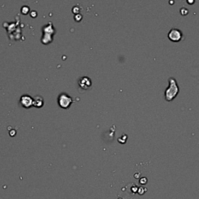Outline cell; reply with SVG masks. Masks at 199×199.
<instances>
[{
    "label": "cell",
    "instance_id": "obj_1",
    "mask_svg": "<svg viewBox=\"0 0 199 199\" xmlns=\"http://www.w3.org/2000/svg\"><path fill=\"white\" fill-rule=\"evenodd\" d=\"M168 82H169V86L164 92V98L167 102H170L177 97L180 92V88L177 80L173 77L169 78Z\"/></svg>",
    "mask_w": 199,
    "mask_h": 199
},
{
    "label": "cell",
    "instance_id": "obj_2",
    "mask_svg": "<svg viewBox=\"0 0 199 199\" xmlns=\"http://www.w3.org/2000/svg\"><path fill=\"white\" fill-rule=\"evenodd\" d=\"M72 103H73V100L68 94L62 93L58 96V103L59 107L62 109H69Z\"/></svg>",
    "mask_w": 199,
    "mask_h": 199
},
{
    "label": "cell",
    "instance_id": "obj_3",
    "mask_svg": "<svg viewBox=\"0 0 199 199\" xmlns=\"http://www.w3.org/2000/svg\"><path fill=\"white\" fill-rule=\"evenodd\" d=\"M168 38L173 42H179L183 38V34L180 30L177 28L171 29L168 33Z\"/></svg>",
    "mask_w": 199,
    "mask_h": 199
},
{
    "label": "cell",
    "instance_id": "obj_4",
    "mask_svg": "<svg viewBox=\"0 0 199 199\" xmlns=\"http://www.w3.org/2000/svg\"><path fill=\"white\" fill-rule=\"evenodd\" d=\"M78 84L81 90H88L92 87V81L87 76H83L78 80Z\"/></svg>",
    "mask_w": 199,
    "mask_h": 199
},
{
    "label": "cell",
    "instance_id": "obj_5",
    "mask_svg": "<svg viewBox=\"0 0 199 199\" xmlns=\"http://www.w3.org/2000/svg\"><path fill=\"white\" fill-rule=\"evenodd\" d=\"M20 103L23 108L29 109L33 106V98L28 95H23L20 100Z\"/></svg>",
    "mask_w": 199,
    "mask_h": 199
},
{
    "label": "cell",
    "instance_id": "obj_6",
    "mask_svg": "<svg viewBox=\"0 0 199 199\" xmlns=\"http://www.w3.org/2000/svg\"><path fill=\"white\" fill-rule=\"evenodd\" d=\"M33 106L37 108H41L44 106V99L41 96H36L33 99Z\"/></svg>",
    "mask_w": 199,
    "mask_h": 199
},
{
    "label": "cell",
    "instance_id": "obj_7",
    "mask_svg": "<svg viewBox=\"0 0 199 199\" xmlns=\"http://www.w3.org/2000/svg\"><path fill=\"white\" fill-rule=\"evenodd\" d=\"M29 8L27 7V6H23V7L22 8V10H21V11H22V13L23 14H27V13L29 12Z\"/></svg>",
    "mask_w": 199,
    "mask_h": 199
},
{
    "label": "cell",
    "instance_id": "obj_8",
    "mask_svg": "<svg viewBox=\"0 0 199 199\" xmlns=\"http://www.w3.org/2000/svg\"><path fill=\"white\" fill-rule=\"evenodd\" d=\"M75 20L77 22H79V21H80L81 20H82V16L80 15V14H76V15L75 16Z\"/></svg>",
    "mask_w": 199,
    "mask_h": 199
},
{
    "label": "cell",
    "instance_id": "obj_9",
    "mask_svg": "<svg viewBox=\"0 0 199 199\" xmlns=\"http://www.w3.org/2000/svg\"><path fill=\"white\" fill-rule=\"evenodd\" d=\"M187 2H188V4L192 5V4H194V0H187Z\"/></svg>",
    "mask_w": 199,
    "mask_h": 199
}]
</instances>
